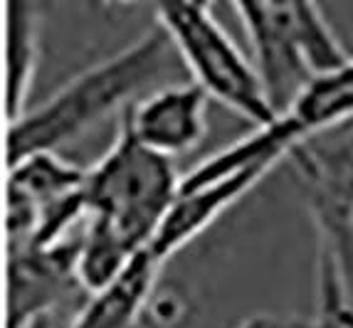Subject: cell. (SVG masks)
<instances>
[{
  "instance_id": "cell-1",
  "label": "cell",
  "mask_w": 353,
  "mask_h": 328,
  "mask_svg": "<svg viewBox=\"0 0 353 328\" xmlns=\"http://www.w3.org/2000/svg\"><path fill=\"white\" fill-rule=\"evenodd\" d=\"M181 62L159 23L121 52L72 76L65 87L32 106L8 129V163L32 153H57L109 116H124L139 99L163 87V76Z\"/></svg>"
},
{
  "instance_id": "cell-2",
  "label": "cell",
  "mask_w": 353,
  "mask_h": 328,
  "mask_svg": "<svg viewBox=\"0 0 353 328\" xmlns=\"http://www.w3.org/2000/svg\"><path fill=\"white\" fill-rule=\"evenodd\" d=\"M235 12L277 116H284L316 79L353 59L314 3H235Z\"/></svg>"
},
{
  "instance_id": "cell-3",
  "label": "cell",
  "mask_w": 353,
  "mask_h": 328,
  "mask_svg": "<svg viewBox=\"0 0 353 328\" xmlns=\"http://www.w3.org/2000/svg\"><path fill=\"white\" fill-rule=\"evenodd\" d=\"M176 163L141 146L124 119L112 148L87 168V205L136 252H146L181 195Z\"/></svg>"
},
{
  "instance_id": "cell-4",
  "label": "cell",
  "mask_w": 353,
  "mask_h": 328,
  "mask_svg": "<svg viewBox=\"0 0 353 328\" xmlns=\"http://www.w3.org/2000/svg\"><path fill=\"white\" fill-rule=\"evenodd\" d=\"M156 23L171 37L190 82L235 114L265 129L277 121L254 62L242 54L205 3H171L156 8Z\"/></svg>"
},
{
  "instance_id": "cell-5",
  "label": "cell",
  "mask_w": 353,
  "mask_h": 328,
  "mask_svg": "<svg viewBox=\"0 0 353 328\" xmlns=\"http://www.w3.org/2000/svg\"><path fill=\"white\" fill-rule=\"evenodd\" d=\"M77 234L57 247H28L8 252V328H32L48 318L74 291Z\"/></svg>"
},
{
  "instance_id": "cell-6",
  "label": "cell",
  "mask_w": 353,
  "mask_h": 328,
  "mask_svg": "<svg viewBox=\"0 0 353 328\" xmlns=\"http://www.w3.org/2000/svg\"><path fill=\"white\" fill-rule=\"evenodd\" d=\"M309 195L319 232V257L329 264L341 289L343 304L353 309V173L289 156Z\"/></svg>"
},
{
  "instance_id": "cell-7",
  "label": "cell",
  "mask_w": 353,
  "mask_h": 328,
  "mask_svg": "<svg viewBox=\"0 0 353 328\" xmlns=\"http://www.w3.org/2000/svg\"><path fill=\"white\" fill-rule=\"evenodd\" d=\"M208 94L193 82H168L124 114L136 141L163 158L193 153L208 134Z\"/></svg>"
},
{
  "instance_id": "cell-8",
  "label": "cell",
  "mask_w": 353,
  "mask_h": 328,
  "mask_svg": "<svg viewBox=\"0 0 353 328\" xmlns=\"http://www.w3.org/2000/svg\"><path fill=\"white\" fill-rule=\"evenodd\" d=\"M274 165L277 161H262L203 185L181 187V195L165 215L148 252L161 264H165L195 237H201L212 223H218V217H223V212L235 205L242 195H248Z\"/></svg>"
},
{
  "instance_id": "cell-9",
  "label": "cell",
  "mask_w": 353,
  "mask_h": 328,
  "mask_svg": "<svg viewBox=\"0 0 353 328\" xmlns=\"http://www.w3.org/2000/svg\"><path fill=\"white\" fill-rule=\"evenodd\" d=\"M161 267L163 264L148 249L141 252L112 287L87 296L70 328H143Z\"/></svg>"
},
{
  "instance_id": "cell-10",
  "label": "cell",
  "mask_w": 353,
  "mask_h": 328,
  "mask_svg": "<svg viewBox=\"0 0 353 328\" xmlns=\"http://www.w3.org/2000/svg\"><path fill=\"white\" fill-rule=\"evenodd\" d=\"M8 119L15 121L28 112V96L35 84L40 62V18L32 3H8Z\"/></svg>"
},
{
  "instance_id": "cell-11",
  "label": "cell",
  "mask_w": 353,
  "mask_h": 328,
  "mask_svg": "<svg viewBox=\"0 0 353 328\" xmlns=\"http://www.w3.org/2000/svg\"><path fill=\"white\" fill-rule=\"evenodd\" d=\"M134 247L97 215H89L79 240H77V281L87 296L112 287L119 276L131 267L136 257Z\"/></svg>"
},
{
  "instance_id": "cell-12",
  "label": "cell",
  "mask_w": 353,
  "mask_h": 328,
  "mask_svg": "<svg viewBox=\"0 0 353 328\" xmlns=\"http://www.w3.org/2000/svg\"><path fill=\"white\" fill-rule=\"evenodd\" d=\"M279 119H287L301 141L339 123L353 121V59L341 70L316 79Z\"/></svg>"
},
{
  "instance_id": "cell-13",
  "label": "cell",
  "mask_w": 353,
  "mask_h": 328,
  "mask_svg": "<svg viewBox=\"0 0 353 328\" xmlns=\"http://www.w3.org/2000/svg\"><path fill=\"white\" fill-rule=\"evenodd\" d=\"M319 296H316V314H314V328H348L339 316V306L343 296L339 289L336 274L324 259L319 257Z\"/></svg>"
},
{
  "instance_id": "cell-14",
  "label": "cell",
  "mask_w": 353,
  "mask_h": 328,
  "mask_svg": "<svg viewBox=\"0 0 353 328\" xmlns=\"http://www.w3.org/2000/svg\"><path fill=\"white\" fill-rule=\"evenodd\" d=\"M237 328H314V318L296 316V314H254Z\"/></svg>"
},
{
  "instance_id": "cell-15",
  "label": "cell",
  "mask_w": 353,
  "mask_h": 328,
  "mask_svg": "<svg viewBox=\"0 0 353 328\" xmlns=\"http://www.w3.org/2000/svg\"><path fill=\"white\" fill-rule=\"evenodd\" d=\"M339 316H341V321L346 323L348 328H353V309H348L343 301H341V306H339Z\"/></svg>"
}]
</instances>
